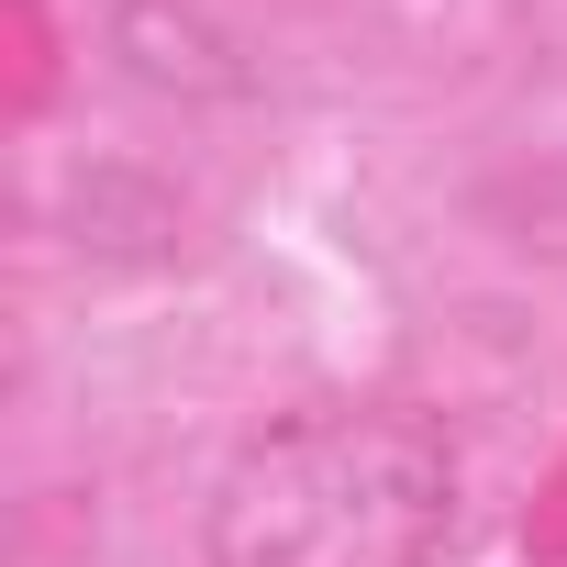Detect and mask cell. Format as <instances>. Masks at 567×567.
<instances>
[{
	"instance_id": "obj_1",
	"label": "cell",
	"mask_w": 567,
	"mask_h": 567,
	"mask_svg": "<svg viewBox=\"0 0 567 567\" xmlns=\"http://www.w3.org/2000/svg\"><path fill=\"white\" fill-rule=\"evenodd\" d=\"M456 534V445L423 412H301L212 489V567H434Z\"/></svg>"
},
{
	"instance_id": "obj_2",
	"label": "cell",
	"mask_w": 567,
	"mask_h": 567,
	"mask_svg": "<svg viewBox=\"0 0 567 567\" xmlns=\"http://www.w3.org/2000/svg\"><path fill=\"white\" fill-rule=\"evenodd\" d=\"M112 56L178 101H245L256 90V56L212 12H189V0H112Z\"/></svg>"
}]
</instances>
